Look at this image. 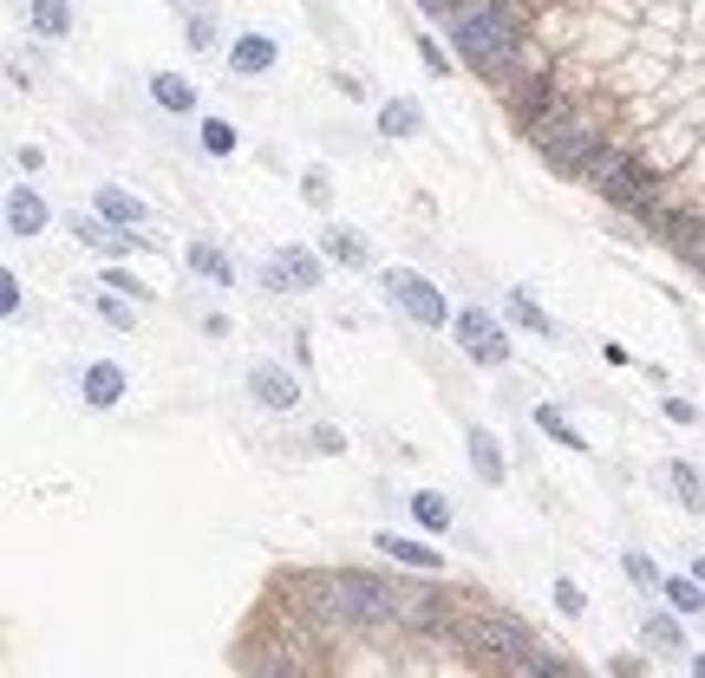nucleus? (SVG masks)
<instances>
[{"label": "nucleus", "instance_id": "obj_1", "mask_svg": "<svg viewBox=\"0 0 705 678\" xmlns=\"http://www.w3.org/2000/svg\"><path fill=\"white\" fill-rule=\"evenodd\" d=\"M294 594L327 626H399V594L406 587H392L379 574H359V568H334V574H294Z\"/></svg>", "mask_w": 705, "mask_h": 678}, {"label": "nucleus", "instance_id": "obj_2", "mask_svg": "<svg viewBox=\"0 0 705 678\" xmlns=\"http://www.w3.org/2000/svg\"><path fill=\"white\" fill-rule=\"evenodd\" d=\"M529 137H536V150H543L556 170H568V177H581V163L601 150V131H594V125H581V118H568V112L543 118V125H529Z\"/></svg>", "mask_w": 705, "mask_h": 678}, {"label": "nucleus", "instance_id": "obj_3", "mask_svg": "<svg viewBox=\"0 0 705 678\" xmlns=\"http://www.w3.org/2000/svg\"><path fill=\"white\" fill-rule=\"evenodd\" d=\"M457 639H464L477 659L503 666V672L516 666V653H529V646H536V639H529V633H523L509 613H477V619H464V626H457Z\"/></svg>", "mask_w": 705, "mask_h": 678}, {"label": "nucleus", "instance_id": "obj_4", "mask_svg": "<svg viewBox=\"0 0 705 678\" xmlns=\"http://www.w3.org/2000/svg\"><path fill=\"white\" fill-rule=\"evenodd\" d=\"M379 287H386V300L399 307V314H412L419 327H451L457 314H451V300L424 280V274H412V268H386L379 274Z\"/></svg>", "mask_w": 705, "mask_h": 678}, {"label": "nucleus", "instance_id": "obj_5", "mask_svg": "<svg viewBox=\"0 0 705 678\" xmlns=\"http://www.w3.org/2000/svg\"><path fill=\"white\" fill-rule=\"evenodd\" d=\"M451 333H457V346H464L477 366H503V359H509V333L496 327L484 307H464V314L451 320Z\"/></svg>", "mask_w": 705, "mask_h": 678}, {"label": "nucleus", "instance_id": "obj_6", "mask_svg": "<svg viewBox=\"0 0 705 678\" xmlns=\"http://www.w3.org/2000/svg\"><path fill=\"white\" fill-rule=\"evenodd\" d=\"M269 287H275V294H307V287H320V262H314L307 248H282V255L269 262Z\"/></svg>", "mask_w": 705, "mask_h": 678}, {"label": "nucleus", "instance_id": "obj_7", "mask_svg": "<svg viewBox=\"0 0 705 678\" xmlns=\"http://www.w3.org/2000/svg\"><path fill=\"white\" fill-rule=\"evenodd\" d=\"M372 548H379L386 561H399V568H419V574H444V554H438V548H424V542H412V536H399V529H379V536H372Z\"/></svg>", "mask_w": 705, "mask_h": 678}, {"label": "nucleus", "instance_id": "obj_8", "mask_svg": "<svg viewBox=\"0 0 705 678\" xmlns=\"http://www.w3.org/2000/svg\"><path fill=\"white\" fill-rule=\"evenodd\" d=\"M72 235H78L85 248H105V255H131V248H138L131 229H118V222H105V215H85V209L72 215Z\"/></svg>", "mask_w": 705, "mask_h": 678}, {"label": "nucleus", "instance_id": "obj_9", "mask_svg": "<svg viewBox=\"0 0 705 678\" xmlns=\"http://www.w3.org/2000/svg\"><path fill=\"white\" fill-rule=\"evenodd\" d=\"M249 392H255L269 411H294L301 405V379L282 372V366H255V372H249Z\"/></svg>", "mask_w": 705, "mask_h": 678}, {"label": "nucleus", "instance_id": "obj_10", "mask_svg": "<svg viewBox=\"0 0 705 678\" xmlns=\"http://www.w3.org/2000/svg\"><path fill=\"white\" fill-rule=\"evenodd\" d=\"M275 60H282V46H275L269 33H242V40L229 46V66H235V78H262V72H275Z\"/></svg>", "mask_w": 705, "mask_h": 678}, {"label": "nucleus", "instance_id": "obj_11", "mask_svg": "<svg viewBox=\"0 0 705 678\" xmlns=\"http://www.w3.org/2000/svg\"><path fill=\"white\" fill-rule=\"evenodd\" d=\"M40 229H46V203H40L27 183H13V190H7V235H13V242H33Z\"/></svg>", "mask_w": 705, "mask_h": 678}, {"label": "nucleus", "instance_id": "obj_12", "mask_svg": "<svg viewBox=\"0 0 705 678\" xmlns=\"http://www.w3.org/2000/svg\"><path fill=\"white\" fill-rule=\"evenodd\" d=\"M78 392H85V405L92 411H112L125 399V366H112V359H98V366H85V379H78Z\"/></svg>", "mask_w": 705, "mask_h": 678}, {"label": "nucleus", "instance_id": "obj_13", "mask_svg": "<svg viewBox=\"0 0 705 678\" xmlns=\"http://www.w3.org/2000/svg\"><path fill=\"white\" fill-rule=\"evenodd\" d=\"M150 98H157L164 112H177V118H183V112H197V85H190V78H177V72H150Z\"/></svg>", "mask_w": 705, "mask_h": 678}, {"label": "nucleus", "instance_id": "obj_14", "mask_svg": "<svg viewBox=\"0 0 705 678\" xmlns=\"http://www.w3.org/2000/svg\"><path fill=\"white\" fill-rule=\"evenodd\" d=\"M98 215H105V222H118V229H138V222L150 215V209H144L138 197H131V190L105 183V190H98Z\"/></svg>", "mask_w": 705, "mask_h": 678}, {"label": "nucleus", "instance_id": "obj_15", "mask_svg": "<svg viewBox=\"0 0 705 678\" xmlns=\"http://www.w3.org/2000/svg\"><path fill=\"white\" fill-rule=\"evenodd\" d=\"M464 444H471V470L484 476V483H503V444H496V431H484V424H477Z\"/></svg>", "mask_w": 705, "mask_h": 678}, {"label": "nucleus", "instance_id": "obj_16", "mask_svg": "<svg viewBox=\"0 0 705 678\" xmlns=\"http://www.w3.org/2000/svg\"><path fill=\"white\" fill-rule=\"evenodd\" d=\"M320 248H327V262H340V268H366V262H372V248H366L359 229H327Z\"/></svg>", "mask_w": 705, "mask_h": 678}, {"label": "nucleus", "instance_id": "obj_17", "mask_svg": "<svg viewBox=\"0 0 705 678\" xmlns=\"http://www.w3.org/2000/svg\"><path fill=\"white\" fill-rule=\"evenodd\" d=\"M666 489L680 496V509H693V516H705V476L693 470V464H666Z\"/></svg>", "mask_w": 705, "mask_h": 678}, {"label": "nucleus", "instance_id": "obj_18", "mask_svg": "<svg viewBox=\"0 0 705 678\" xmlns=\"http://www.w3.org/2000/svg\"><path fill=\"white\" fill-rule=\"evenodd\" d=\"M40 40H66L72 33V0H33V20H27Z\"/></svg>", "mask_w": 705, "mask_h": 678}, {"label": "nucleus", "instance_id": "obj_19", "mask_svg": "<svg viewBox=\"0 0 705 678\" xmlns=\"http://www.w3.org/2000/svg\"><path fill=\"white\" fill-rule=\"evenodd\" d=\"M183 262L203 274V280H215V287H235V268H229V255H222V248H210V242H190V255H183Z\"/></svg>", "mask_w": 705, "mask_h": 678}, {"label": "nucleus", "instance_id": "obj_20", "mask_svg": "<svg viewBox=\"0 0 705 678\" xmlns=\"http://www.w3.org/2000/svg\"><path fill=\"white\" fill-rule=\"evenodd\" d=\"M424 125V112L412 105V98H392V105H379V131L386 137H412Z\"/></svg>", "mask_w": 705, "mask_h": 678}, {"label": "nucleus", "instance_id": "obj_21", "mask_svg": "<svg viewBox=\"0 0 705 678\" xmlns=\"http://www.w3.org/2000/svg\"><path fill=\"white\" fill-rule=\"evenodd\" d=\"M509 672H529V678H568L575 666H568L562 653H543V646H529V653H516V666Z\"/></svg>", "mask_w": 705, "mask_h": 678}, {"label": "nucleus", "instance_id": "obj_22", "mask_svg": "<svg viewBox=\"0 0 705 678\" xmlns=\"http://www.w3.org/2000/svg\"><path fill=\"white\" fill-rule=\"evenodd\" d=\"M666 607L673 613H705V581L699 574H673V581H666Z\"/></svg>", "mask_w": 705, "mask_h": 678}, {"label": "nucleus", "instance_id": "obj_23", "mask_svg": "<svg viewBox=\"0 0 705 678\" xmlns=\"http://www.w3.org/2000/svg\"><path fill=\"white\" fill-rule=\"evenodd\" d=\"M536 424H543V431H549L556 444H568V451H594V444H588V437H581V431H575V424H568L556 405H536Z\"/></svg>", "mask_w": 705, "mask_h": 678}, {"label": "nucleus", "instance_id": "obj_24", "mask_svg": "<svg viewBox=\"0 0 705 678\" xmlns=\"http://www.w3.org/2000/svg\"><path fill=\"white\" fill-rule=\"evenodd\" d=\"M412 509H419V522L431 529V536H444V529H451V502H444L438 489H419V496H412Z\"/></svg>", "mask_w": 705, "mask_h": 678}, {"label": "nucleus", "instance_id": "obj_25", "mask_svg": "<svg viewBox=\"0 0 705 678\" xmlns=\"http://www.w3.org/2000/svg\"><path fill=\"white\" fill-rule=\"evenodd\" d=\"M509 320L516 327H529V333H543V339H556V327H549V314L529 300V294H509Z\"/></svg>", "mask_w": 705, "mask_h": 678}, {"label": "nucleus", "instance_id": "obj_26", "mask_svg": "<svg viewBox=\"0 0 705 678\" xmlns=\"http://www.w3.org/2000/svg\"><path fill=\"white\" fill-rule=\"evenodd\" d=\"M646 646H660V653H680V646H686L680 619H666V613H646Z\"/></svg>", "mask_w": 705, "mask_h": 678}, {"label": "nucleus", "instance_id": "obj_27", "mask_svg": "<svg viewBox=\"0 0 705 678\" xmlns=\"http://www.w3.org/2000/svg\"><path fill=\"white\" fill-rule=\"evenodd\" d=\"M203 150H210V157H229V150H235V125H229V118H203Z\"/></svg>", "mask_w": 705, "mask_h": 678}, {"label": "nucleus", "instance_id": "obj_28", "mask_svg": "<svg viewBox=\"0 0 705 678\" xmlns=\"http://www.w3.org/2000/svg\"><path fill=\"white\" fill-rule=\"evenodd\" d=\"M628 574H634V587H646V594H653V587H666V581H660V568H653L640 548H628Z\"/></svg>", "mask_w": 705, "mask_h": 678}, {"label": "nucleus", "instance_id": "obj_29", "mask_svg": "<svg viewBox=\"0 0 705 678\" xmlns=\"http://www.w3.org/2000/svg\"><path fill=\"white\" fill-rule=\"evenodd\" d=\"M98 314H105L118 333H131V327H138V320H131V307H125V294H105V300H98Z\"/></svg>", "mask_w": 705, "mask_h": 678}, {"label": "nucleus", "instance_id": "obj_30", "mask_svg": "<svg viewBox=\"0 0 705 678\" xmlns=\"http://www.w3.org/2000/svg\"><path fill=\"white\" fill-rule=\"evenodd\" d=\"M556 607H562L568 619H581V613H588V601H581V587H575V581H556Z\"/></svg>", "mask_w": 705, "mask_h": 678}, {"label": "nucleus", "instance_id": "obj_31", "mask_svg": "<svg viewBox=\"0 0 705 678\" xmlns=\"http://www.w3.org/2000/svg\"><path fill=\"white\" fill-rule=\"evenodd\" d=\"M183 40H190V46L203 53V46H210V40H215V20H210V13H190V27H183Z\"/></svg>", "mask_w": 705, "mask_h": 678}, {"label": "nucleus", "instance_id": "obj_32", "mask_svg": "<svg viewBox=\"0 0 705 678\" xmlns=\"http://www.w3.org/2000/svg\"><path fill=\"white\" fill-rule=\"evenodd\" d=\"M105 287H112V294H125V300H144V287L125 268H105Z\"/></svg>", "mask_w": 705, "mask_h": 678}, {"label": "nucleus", "instance_id": "obj_33", "mask_svg": "<svg viewBox=\"0 0 705 678\" xmlns=\"http://www.w3.org/2000/svg\"><path fill=\"white\" fill-rule=\"evenodd\" d=\"M307 203H314V209L334 203V190H327V170H307Z\"/></svg>", "mask_w": 705, "mask_h": 678}, {"label": "nucleus", "instance_id": "obj_34", "mask_svg": "<svg viewBox=\"0 0 705 678\" xmlns=\"http://www.w3.org/2000/svg\"><path fill=\"white\" fill-rule=\"evenodd\" d=\"M0 307L20 320V274H0Z\"/></svg>", "mask_w": 705, "mask_h": 678}, {"label": "nucleus", "instance_id": "obj_35", "mask_svg": "<svg viewBox=\"0 0 705 678\" xmlns=\"http://www.w3.org/2000/svg\"><path fill=\"white\" fill-rule=\"evenodd\" d=\"M314 451H327V457H340V451H347V437H340L334 424H320V431H314Z\"/></svg>", "mask_w": 705, "mask_h": 678}, {"label": "nucleus", "instance_id": "obj_36", "mask_svg": "<svg viewBox=\"0 0 705 678\" xmlns=\"http://www.w3.org/2000/svg\"><path fill=\"white\" fill-rule=\"evenodd\" d=\"M666 417H673V424H699V405H686V399H666Z\"/></svg>", "mask_w": 705, "mask_h": 678}, {"label": "nucleus", "instance_id": "obj_37", "mask_svg": "<svg viewBox=\"0 0 705 678\" xmlns=\"http://www.w3.org/2000/svg\"><path fill=\"white\" fill-rule=\"evenodd\" d=\"M419 60L431 72H438V78H444V72H451V60H444V53H438V46H431V40H419Z\"/></svg>", "mask_w": 705, "mask_h": 678}, {"label": "nucleus", "instance_id": "obj_38", "mask_svg": "<svg viewBox=\"0 0 705 678\" xmlns=\"http://www.w3.org/2000/svg\"><path fill=\"white\" fill-rule=\"evenodd\" d=\"M424 7H431V13H457L464 0H424Z\"/></svg>", "mask_w": 705, "mask_h": 678}, {"label": "nucleus", "instance_id": "obj_39", "mask_svg": "<svg viewBox=\"0 0 705 678\" xmlns=\"http://www.w3.org/2000/svg\"><path fill=\"white\" fill-rule=\"evenodd\" d=\"M693 672H699V678H705V653H699V659H693Z\"/></svg>", "mask_w": 705, "mask_h": 678}, {"label": "nucleus", "instance_id": "obj_40", "mask_svg": "<svg viewBox=\"0 0 705 678\" xmlns=\"http://www.w3.org/2000/svg\"><path fill=\"white\" fill-rule=\"evenodd\" d=\"M693 574H699V581H705V561H693Z\"/></svg>", "mask_w": 705, "mask_h": 678}]
</instances>
